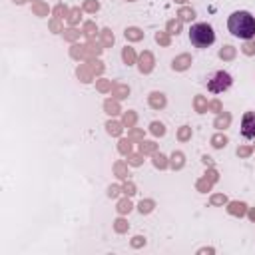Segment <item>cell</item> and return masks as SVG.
Returning <instances> with one entry per match:
<instances>
[{
  "instance_id": "cell-1",
  "label": "cell",
  "mask_w": 255,
  "mask_h": 255,
  "mask_svg": "<svg viewBox=\"0 0 255 255\" xmlns=\"http://www.w3.org/2000/svg\"><path fill=\"white\" fill-rule=\"evenodd\" d=\"M227 28L229 32L239 38V40H251L255 36V18L245 12V10H237L229 16L227 20Z\"/></svg>"
},
{
  "instance_id": "cell-3",
  "label": "cell",
  "mask_w": 255,
  "mask_h": 255,
  "mask_svg": "<svg viewBox=\"0 0 255 255\" xmlns=\"http://www.w3.org/2000/svg\"><path fill=\"white\" fill-rule=\"evenodd\" d=\"M231 84H233L231 74H227V72H223V70H217V72L209 74V78H207V90H209L211 94H221V92L229 90Z\"/></svg>"
},
{
  "instance_id": "cell-2",
  "label": "cell",
  "mask_w": 255,
  "mask_h": 255,
  "mask_svg": "<svg viewBox=\"0 0 255 255\" xmlns=\"http://www.w3.org/2000/svg\"><path fill=\"white\" fill-rule=\"evenodd\" d=\"M189 42L195 48H209L215 42V32L207 22H197L189 28Z\"/></svg>"
},
{
  "instance_id": "cell-4",
  "label": "cell",
  "mask_w": 255,
  "mask_h": 255,
  "mask_svg": "<svg viewBox=\"0 0 255 255\" xmlns=\"http://www.w3.org/2000/svg\"><path fill=\"white\" fill-rule=\"evenodd\" d=\"M241 135L245 139H255V112H247L241 118Z\"/></svg>"
}]
</instances>
